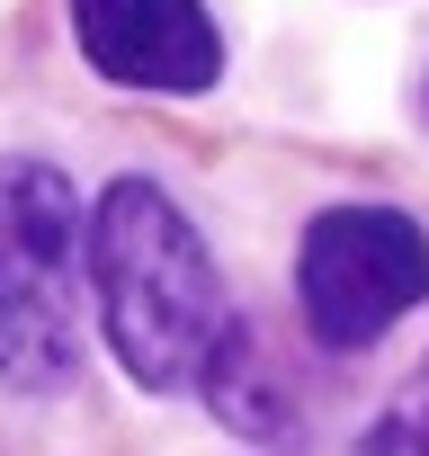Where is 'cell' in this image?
Listing matches in <instances>:
<instances>
[{"instance_id": "6da1fadb", "label": "cell", "mask_w": 429, "mask_h": 456, "mask_svg": "<svg viewBox=\"0 0 429 456\" xmlns=\"http://www.w3.org/2000/svg\"><path fill=\"white\" fill-rule=\"evenodd\" d=\"M90 305L108 322L117 367L143 394H188L233 349L242 314L206 233L152 179H108L90 206Z\"/></svg>"}, {"instance_id": "7a4b0ae2", "label": "cell", "mask_w": 429, "mask_h": 456, "mask_svg": "<svg viewBox=\"0 0 429 456\" xmlns=\"http://www.w3.org/2000/svg\"><path fill=\"white\" fill-rule=\"evenodd\" d=\"M81 287H90V215L81 188L10 152L0 161V385L63 394L81 376Z\"/></svg>"}, {"instance_id": "3957f363", "label": "cell", "mask_w": 429, "mask_h": 456, "mask_svg": "<svg viewBox=\"0 0 429 456\" xmlns=\"http://www.w3.org/2000/svg\"><path fill=\"white\" fill-rule=\"evenodd\" d=\"M429 305V233L402 206H331L295 242V314L322 349H376Z\"/></svg>"}, {"instance_id": "277c9868", "label": "cell", "mask_w": 429, "mask_h": 456, "mask_svg": "<svg viewBox=\"0 0 429 456\" xmlns=\"http://www.w3.org/2000/svg\"><path fill=\"white\" fill-rule=\"evenodd\" d=\"M72 45L99 81L152 99H197L224 81V28L206 0H72Z\"/></svg>"}, {"instance_id": "5b68a950", "label": "cell", "mask_w": 429, "mask_h": 456, "mask_svg": "<svg viewBox=\"0 0 429 456\" xmlns=\"http://www.w3.org/2000/svg\"><path fill=\"white\" fill-rule=\"evenodd\" d=\"M358 456H429V358L411 367V385L384 403V420L367 429V447Z\"/></svg>"}]
</instances>
